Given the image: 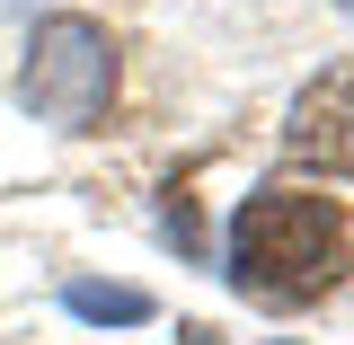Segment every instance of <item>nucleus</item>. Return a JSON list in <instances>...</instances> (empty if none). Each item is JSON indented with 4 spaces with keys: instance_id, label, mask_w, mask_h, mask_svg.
Listing matches in <instances>:
<instances>
[{
    "instance_id": "1",
    "label": "nucleus",
    "mask_w": 354,
    "mask_h": 345,
    "mask_svg": "<svg viewBox=\"0 0 354 345\" xmlns=\"http://www.w3.org/2000/svg\"><path fill=\"white\" fill-rule=\"evenodd\" d=\"M354 274V221L337 195L274 177L257 195H239L230 213V292H248L266 310H301L319 292H337Z\"/></svg>"
},
{
    "instance_id": "2",
    "label": "nucleus",
    "mask_w": 354,
    "mask_h": 345,
    "mask_svg": "<svg viewBox=\"0 0 354 345\" xmlns=\"http://www.w3.org/2000/svg\"><path fill=\"white\" fill-rule=\"evenodd\" d=\"M115 80H124V62H115L106 18H80V9L36 18L27 62H18V97H27L36 124H53V133H97L106 106H115Z\"/></svg>"
},
{
    "instance_id": "3",
    "label": "nucleus",
    "mask_w": 354,
    "mask_h": 345,
    "mask_svg": "<svg viewBox=\"0 0 354 345\" xmlns=\"http://www.w3.org/2000/svg\"><path fill=\"white\" fill-rule=\"evenodd\" d=\"M283 160H292V169H319V177H354V62H328V71L292 97Z\"/></svg>"
},
{
    "instance_id": "4",
    "label": "nucleus",
    "mask_w": 354,
    "mask_h": 345,
    "mask_svg": "<svg viewBox=\"0 0 354 345\" xmlns=\"http://www.w3.org/2000/svg\"><path fill=\"white\" fill-rule=\"evenodd\" d=\"M62 301H71V319H97V328H142L151 319V292L142 283H97V274H80Z\"/></svg>"
},
{
    "instance_id": "5",
    "label": "nucleus",
    "mask_w": 354,
    "mask_h": 345,
    "mask_svg": "<svg viewBox=\"0 0 354 345\" xmlns=\"http://www.w3.org/2000/svg\"><path fill=\"white\" fill-rule=\"evenodd\" d=\"M9 9H27V0H9Z\"/></svg>"
},
{
    "instance_id": "6",
    "label": "nucleus",
    "mask_w": 354,
    "mask_h": 345,
    "mask_svg": "<svg viewBox=\"0 0 354 345\" xmlns=\"http://www.w3.org/2000/svg\"><path fill=\"white\" fill-rule=\"evenodd\" d=\"M337 9H354V0H337Z\"/></svg>"
}]
</instances>
